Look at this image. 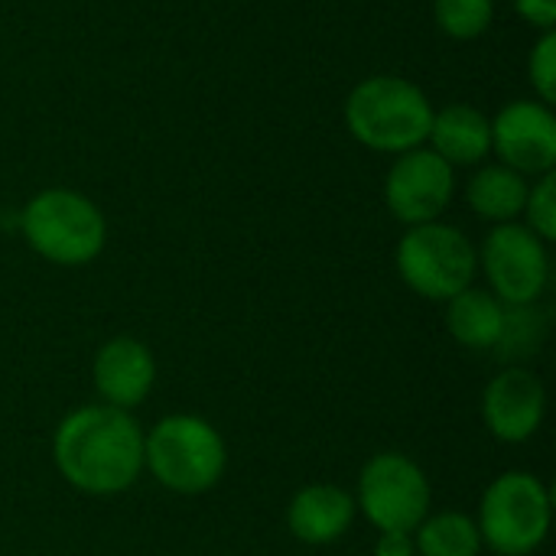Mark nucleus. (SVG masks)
<instances>
[{
	"mask_svg": "<svg viewBox=\"0 0 556 556\" xmlns=\"http://www.w3.org/2000/svg\"><path fill=\"white\" fill-rule=\"evenodd\" d=\"M52 459L72 489L117 495L143 472V433L127 410L108 404L81 407L55 427Z\"/></svg>",
	"mask_w": 556,
	"mask_h": 556,
	"instance_id": "obj_1",
	"label": "nucleus"
},
{
	"mask_svg": "<svg viewBox=\"0 0 556 556\" xmlns=\"http://www.w3.org/2000/svg\"><path fill=\"white\" fill-rule=\"evenodd\" d=\"M433 104L427 91L401 75H368L345 98L349 134L375 153H407L427 147Z\"/></svg>",
	"mask_w": 556,
	"mask_h": 556,
	"instance_id": "obj_2",
	"label": "nucleus"
},
{
	"mask_svg": "<svg viewBox=\"0 0 556 556\" xmlns=\"http://www.w3.org/2000/svg\"><path fill=\"white\" fill-rule=\"evenodd\" d=\"M26 244L49 264L81 267L104 251L108 222L101 208L75 189H42L20 212Z\"/></svg>",
	"mask_w": 556,
	"mask_h": 556,
	"instance_id": "obj_3",
	"label": "nucleus"
},
{
	"mask_svg": "<svg viewBox=\"0 0 556 556\" xmlns=\"http://www.w3.org/2000/svg\"><path fill=\"white\" fill-rule=\"evenodd\" d=\"M225 463L228 453L222 433L192 414L163 417L143 437V466L163 489L179 495H199L218 485Z\"/></svg>",
	"mask_w": 556,
	"mask_h": 556,
	"instance_id": "obj_4",
	"label": "nucleus"
},
{
	"mask_svg": "<svg viewBox=\"0 0 556 556\" xmlns=\"http://www.w3.org/2000/svg\"><path fill=\"white\" fill-rule=\"evenodd\" d=\"M479 270V251L466 231L427 222L407 228L397 244V274L424 300L450 303L456 293L472 287Z\"/></svg>",
	"mask_w": 556,
	"mask_h": 556,
	"instance_id": "obj_5",
	"label": "nucleus"
},
{
	"mask_svg": "<svg viewBox=\"0 0 556 556\" xmlns=\"http://www.w3.org/2000/svg\"><path fill=\"white\" fill-rule=\"evenodd\" d=\"M476 525L495 554H534L551 531V492L531 472H505L485 489Z\"/></svg>",
	"mask_w": 556,
	"mask_h": 556,
	"instance_id": "obj_6",
	"label": "nucleus"
},
{
	"mask_svg": "<svg viewBox=\"0 0 556 556\" xmlns=\"http://www.w3.org/2000/svg\"><path fill=\"white\" fill-rule=\"evenodd\" d=\"M355 508H362L378 531L414 534L430 515V482L404 453H378L358 476Z\"/></svg>",
	"mask_w": 556,
	"mask_h": 556,
	"instance_id": "obj_7",
	"label": "nucleus"
},
{
	"mask_svg": "<svg viewBox=\"0 0 556 556\" xmlns=\"http://www.w3.org/2000/svg\"><path fill=\"white\" fill-rule=\"evenodd\" d=\"M479 264L492 283V293L505 306H534L551 277L547 244L518 222H505L489 231Z\"/></svg>",
	"mask_w": 556,
	"mask_h": 556,
	"instance_id": "obj_8",
	"label": "nucleus"
},
{
	"mask_svg": "<svg viewBox=\"0 0 556 556\" xmlns=\"http://www.w3.org/2000/svg\"><path fill=\"white\" fill-rule=\"evenodd\" d=\"M453 192H456V173L430 147L397 153L384 179L388 212L407 228L437 222L450 208Z\"/></svg>",
	"mask_w": 556,
	"mask_h": 556,
	"instance_id": "obj_9",
	"label": "nucleus"
},
{
	"mask_svg": "<svg viewBox=\"0 0 556 556\" xmlns=\"http://www.w3.org/2000/svg\"><path fill=\"white\" fill-rule=\"evenodd\" d=\"M492 153L521 176L556 166V117L544 101H511L492 117Z\"/></svg>",
	"mask_w": 556,
	"mask_h": 556,
	"instance_id": "obj_10",
	"label": "nucleus"
},
{
	"mask_svg": "<svg viewBox=\"0 0 556 556\" xmlns=\"http://www.w3.org/2000/svg\"><path fill=\"white\" fill-rule=\"evenodd\" d=\"M547 410L544 384L528 368H505L495 375L482 397V417L495 440L502 443H525L531 440Z\"/></svg>",
	"mask_w": 556,
	"mask_h": 556,
	"instance_id": "obj_11",
	"label": "nucleus"
},
{
	"mask_svg": "<svg viewBox=\"0 0 556 556\" xmlns=\"http://www.w3.org/2000/svg\"><path fill=\"white\" fill-rule=\"evenodd\" d=\"M91 375H94V391L101 394V401L108 407L130 414L150 397L153 381H156V362L140 339L117 336L98 349Z\"/></svg>",
	"mask_w": 556,
	"mask_h": 556,
	"instance_id": "obj_12",
	"label": "nucleus"
},
{
	"mask_svg": "<svg viewBox=\"0 0 556 556\" xmlns=\"http://www.w3.org/2000/svg\"><path fill=\"white\" fill-rule=\"evenodd\" d=\"M355 518V498L339 485H306L287 508V528L303 544L339 541Z\"/></svg>",
	"mask_w": 556,
	"mask_h": 556,
	"instance_id": "obj_13",
	"label": "nucleus"
},
{
	"mask_svg": "<svg viewBox=\"0 0 556 556\" xmlns=\"http://www.w3.org/2000/svg\"><path fill=\"white\" fill-rule=\"evenodd\" d=\"M427 143L450 166H476L492 153V117L466 101L446 104L433 111Z\"/></svg>",
	"mask_w": 556,
	"mask_h": 556,
	"instance_id": "obj_14",
	"label": "nucleus"
},
{
	"mask_svg": "<svg viewBox=\"0 0 556 556\" xmlns=\"http://www.w3.org/2000/svg\"><path fill=\"white\" fill-rule=\"evenodd\" d=\"M446 329L466 349H495L505 332V303L492 290L466 287L446 303Z\"/></svg>",
	"mask_w": 556,
	"mask_h": 556,
	"instance_id": "obj_15",
	"label": "nucleus"
},
{
	"mask_svg": "<svg viewBox=\"0 0 556 556\" xmlns=\"http://www.w3.org/2000/svg\"><path fill=\"white\" fill-rule=\"evenodd\" d=\"M528 192H531L528 176H521V173L495 163V166H482L469 179L466 202H469V208L479 218L495 222V225H505V222H515L518 215H525Z\"/></svg>",
	"mask_w": 556,
	"mask_h": 556,
	"instance_id": "obj_16",
	"label": "nucleus"
},
{
	"mask_svg": "<svg viewBox=\"0 0 556 556\" xmlns=\"http://www.w3.org/2000/svg\"><path fill=\"white\" fill-rule=\"evenodd\" d=\"M414 547L420 556H479L482 534L469 515L443 511L420 521V528L414 531Z\"/></svg>",
	"mask_w": 556,
	"mask_h": 556,
	"instance_id": "obj_17",
	"label": "nucleus"
},
{
	"mask_svg": "<svg viewBox=\"0 0 556 556\" xmlns=\"http://www.w3.org/2000/svg\"><path fill=\"white\" fill-rule=\"evenodd\" d=\"M433 20L443 36L469 42L489 33L495 20V0H433Z\"/></svg>",
	"mask_w": 556,
	"mask_h": 556,
	"instance_id": "obj_18",
	"label": "nucleus"
},
{
	"mask_svg": "<svg viewBox=\"0 0 556 556\" xmlns=\"http://www.w3.org/2000/svg\"><path fill=\"white\" fill-rule=\"evenodd\" d=\"M525 215H528V228L547 244L556 238V176L544 173L538 176V182L528 192L525 202Z\"/></svg>",
	"mask_w": 556,
	"mask_h": 556,
	"instance_id": "obj_19",
	"label": "nucleus"
},
{
	"mask_svg": "<svg viewBox=\"0 0 556 556\" xmlns=\"http://www.w3.org/2000/svg\"><path fill=\"white\" fill-rule=\"evenodd\" d=\"M528 78L538 91V101L544 104H554L556 101V33L547 29L541 33V39L534 42L531 49V59H528Z\"/></svg>",
	"mask_w": 556,
	"mask_h": 556,
	"instance_id": "obj_20",
	"label": "nucleus"
},
{
	"mask_svg": "<svg viewBox=\"0 0 556 556\" xmlns=\"http://www.w3.org/2000/svg\"><path fill=\"white\" fill-rule=\"evenodd\" d=\"M515 10L528 26H534L541 33L556 26V0H515Z\"/></svg>",
	"mask_w": 556,
	"mask_h": 556,
	"instance_id": "obj_21",
	"label": "nucleus"
},
{
	"mask_svg": "<svg viewBox=\"0 0 556 556\" xmlns=\"http://www.w3.org/2000/svg\"><path fill=\"white\" fill-rule=\"evenodd\" d=\"M375 556H417L414 547V534H401V531H381Z\"/></svg>",
	"mask_w": 556,
	"mask_h": 556,
	"instance_id": "obj_22",
	"label": "nucleus"
}]
</instances>
